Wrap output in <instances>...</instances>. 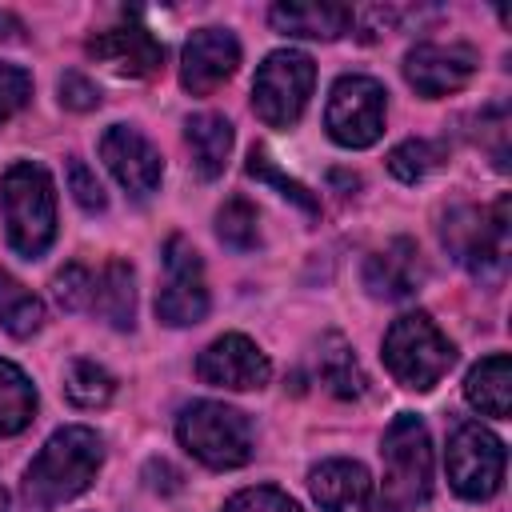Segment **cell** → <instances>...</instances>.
I'll return each instance as SVG.
<instances>
[{
  "mask_svg": "<svg viewBox=\"0 0 512 512\" xmlns=\"http://www.w3.org/2000/svg\"><path fill=\"white\" fill-rule=\"evenodd\" d=\"M100 460H104V440L92 428L72 424V428L52 432L48 444L36 452V460L24 472L28 512H52L56 504L80 496L96 480Z\"/></svg>",
  "mask_w": 512,
  "mask_h": 512,
  "instance_id": "obj_1",
  "label": "cell"
},
{
  "mask_svg": "<svg viewBox=\"0 0 512 512\" xmlns=\"http://www.w3.org/2000/svg\"><path fill=\"white\" fill-rule=\"evenodd\" d=\"M0 204H4V228L12 252L24 260H36L56 240V192L40 164L16 160L0 180Z\"/></svg>",
  "mask_w": 512,
  "mask_h": 512,
  "instance_id": "obj_2",
  "label": "cell"
},
{
  "mask_svg": "<svg viewBox=\"0 0 512 512\" xmlns=\"http://www.w3.org/2000/svg\"><path fill=\"white\" fill-rule=\"evenodd\" d=\"M384 512H420L432 496V440L420 416L400 412L384 432Z\"/></svg>",
  "mask_w": 512,
  "mask_h": 512,
  "instance_id": "obj_3",
  "label": "cell"
},
{
  "mask_svg": "<svg viewBox=\"0 0 512 512\" xmlns=\"http://www.w3.org/2000/svg\"><path fill=\"white\" fill-rule=\"evenodd\" d=\"M176 440L204 468H240L252 460V424L220 400H196L176 416Z\"/></svg>",
  "mask_w": 512,
  "mask_h": 512,
  "instance_id": "obj_4",
  "label": "cell"
},
{
  "mask_svg": "<svg viewBox=\"0 0 512 512\" xmlns=\"http://www.w3.org/2000/svg\"><path fill=\"white\" fill-rule=\"evenodd\" d=\"M384 364L404 388L428 392L456 364V348L428 312H404L384 332Z\"/></svg>",
  "mask_w": 512,
  "mask_h": 512,
  "instance_id": "obj_5",
  "label": "cell"
},
{
  "mask_svg": "<svg viewBox=\"0 0 512 512\" xmlns=\"http://www.w3.org/2000/svg\"><path fill=\"white\" fill-rule=\"evenodd\" d=\"M316 84V64L308 52L296 48H280L272 52L252 80V108L268 128H292L312 96Z\"/></svg>",
  "mask_w": 512,
  "mask_h": 512,
  "instance_id": "obj_6",
  "label": "cell"
},
{
  "mask_svg": "<svg viewBox=\"0 0 512 512\" xmlns=\"http://www.w3.org/2000/svg\"><path fill=\"white\" fill-rule=\"evenodd\" d=\"M504 444L476 420H460L448 436V480L464 500H488L504 484Z\"/></svg>",
  "mask_w": 512,
  "mask_h": 512,
  "instance_id": "obj_7",
  "label": "cell"
},
{
  "mask_svg": "<svg viewBox=\"0 0 512 512\" xmlns=\"http://www.w3.org/2000/svg\"><path fill=\"white\" fill-rule=\"evenodd\" d=\"M444 244L472 276H496L508 256V196L492 204V212L456 208L444 220Z\"/></svg>",
  "mask_w": 512,
  "mask_h": 512,
  "instance_id": "obj_8",
  "label": "cell"
},
{
  "mask_svg": "<svg viewBox=\"0 0 512 512\" xmlns=\"http://www.w3.org/2000/svg\"><path fill=\"white\" fill-rule=\"evenodd\" d=\"M384 88L372 76H340L328 96L324 128L344 148H368L384 132Z\"/></svg>",
  "mask_w": 512,
  "mask_h": 512,
  "instance_id": "obj_9",
  "label": "cell"
},
{
  "mask_svg": "<svg viewBox=\"0 0 512 512\" xmlns=\"http://www.w3.org/2000/svg\"><path fill=\"white\" fill-rule=\"evenodd\" d=\"M156 316L172 328H188L208 316L204 264H200V252L184 236H172L164 244V288L156 296Z\"/></svg>",
  "mask_w": 512,
  "mask_h": 512,
  "instance_id": "obj_10",
  "label": "cell"
},
{
  "mask_svg": "<svg viewBox=\"0 0 512 512\" xmlns=\"http://www.w3.org/2000/svg\"><path fill=\"white\" fill-rule=\"evenodd\" d=\"M472 72H476V48L460 40H448V44L424 40L404 56V80L428 100L460 92L472 80Z\"/></svg>",
  "mask_w": 512,
  "mask_h": 512,
  "instance_id": "obj_11",
  "label": "cell"
},
{
  "mask_svg": "<svg viewBox=\"0 0 512 512\" xmlns=\"http://www.w3.org/2000/svg\"><path fill=\"white\" fill-rule=\"evenodd\" d=\"M100 156L108 164V172L120 180V188H128L136 200L152 196L160 176H164V160L160 152L152 148V140L132 128V124H112L104 136H100Z\"/></svg>",
  "mask_w": 512,
  "mask_h": 512,
  "instance_id": "obj_12",
  "label": "cell"
},
{
  "mask_svg": "<svg viewBox=\"0 0 512 512\" xmlns=\"http://www.w3.org/2000/svg\"><path fill=\"white\" fill-rule=\"evenodd\" d=\"M196 372L204 384L212 388H232V392H248V388H264L268 376H272V364L268 356L240 332H228L220 340H212L200 360H196Z\"/></svg>",
  "mask_w": 512,
  "mask_h": 512,
  "instance_id": "obj_13",
  "label": "cell"
},
{
  "mask_svg": "<svg viewBox=\"0 0 512 512\" xmlns=\"http://www.w3.org/2000/svg\"><path fill=\"white\" fill-rule=\"evenodd\" d=\"M240 68V44L228 28H196L180 52V84L192 96L216 92Z\"/></svg>",
  "mask_w": 512,
  "mask_h": 512,
  "instance_id": "obj_14",
  "label": "cell"
},
{
  "mask_svg": "<svg viewBox=\"0 0 512 512\" xmlns=\"http://www.w3.org/2000/svg\"><path fill=\"white\" fill-rule=\"evenodd\" d=\"M88 56L112 64L116 72L124 76H156L160 64H164V48L160 40L140 28V24H120V28H108V32H96L88 40Z\"/></svg>",
  "mask_w": 512,
  "mask_h": 512,
  "instance_id": "obj_15",
  "label": "cell"
},
{
  "mask_svg": "<svg viewBox=\"0 0 512 512\" xmlns=\"http://www.w3.org/2000/svg\"><path fill=\"white\" fill-rule=\"evenodd\" d=\"M308 488L324 512H372V476L356 460H324L312 468Z\"/></svg>",
  "mask_w": 512,
  "mask_h": 512,
  "instance_id": "obj_16",
  "label": "cell"
},
{
  "mask_svg": "<svg viewBox=\"0 0 512 512\" xmlns=\"http://www.w3.org/2000/svg\"><path fill=\"white\" fill-rule=\"evenodd\" d=\"M424 280V264H420V252L412 240H392L384 252H372L364 260V288L372 296H384V300H404L420 288Z\"/></svg>",
  "mask_w": 512,
  "mask_h": 512,
  "instance_id": "obj_17",
  "label": "cell"
},
{
  "mask_svg": "<svg viewBox=\"0 0 512 512\" xmlns=\"http://www.w3.org/2000/svg\"><path fill=\"white\" fill-rule=\"evenodd\" d=\"M272 28L284 36H304V40H336L356 24V12L348 4H328V0H284L268 12Z\"/></svg>",
  "mask_w": 512,
  "mask_h": 512,
  "instance_id": "obj_18",
  "label": "cell"
},
{
  "mask_svg": "<svg viewBox=\"0 0 512 512\" xmlns=\"http://www.w3.org/2000/svg\"><path fill=\"white\" fill-rule=\"evenodd\" d=\"M92 308L120 332L136 324V276L124 260H108L104 272L92 280Z\"/></svg>",
  "mask_w": 512,
  "mask_h": 512,
  "instance_id": "obj_19",
  "label": "cell"
},
{
  "mask_svg": "<svg viewBox=\"0 0 512 512\" xmlns=\"http://www.w3.org/2000/svg\"><path fill=\"white\" fill-rule=\"evenodd\" d=\"M184 136H188V148H192V164L204 180H216L228 164V152H232V124L216 112H200V116H188L184 124Z\"/></svg>",
  "mask_w": 512,
  "mask_h": 512,
  "instance_id": "obj_20",
  "label": "cell"
},
{
  "mask_svg": "<svg viewBox=\"0 0 512 512\" xmlns=\"http://www.w3.org/2000/svg\"><path fill=\"white\" fill-rule=\"evenodd\" d=\"M464 396H468V404L480 408L484 416L504 420L508 408H512V364H508V356H504V352L484 356V360L468 372Z\"/></svg>",
  "mask_w": 512,
  "mask_h": 512,
  "instance_id": "obj_21",
  "label": "cell"
},
{
  "mask_svg": "<svg viewBox=\"0 0 512 512\" xmlns=\"http://www.w3.org/2000/svg\"><path fill=\"white\" fill-rule=\"evenodd\" d=\"M36 416V388L32 380L12 364L0 360V436H16Z\"/></svg>",
  "mask_w": 512,
  "mask_h": 512,
  "instance_id": "obj_22",
  "label": "cell"
},
{
  "mask_svg": "<svg viewBox=\"0 0 512 512\" xmlns=\"http://www.w3.org/2000/svg\"><path fill=\"white\" fill-rule=\"evenodd\" d=\"M320 380H324L328 392L340 396V400L364 396V372H360V364H356L348 340L336 336V332L324 336V344H320Z\"/></svg>",
  "mask_w": 512,
  "mask_h": 512,
  "instance_id": "obj_23",
  "label": "cell"
},
{
  "mask_svg": "<svg viewBox=\"0 0 512 512\" xmlns=\"http://www.w3.org/2000/svg\"><path fill=\"white\" fill-rule=\"evenodd\" d=\"M0 324H4V332H12V336H32V332H40V324H44V304H40V296L36 292H28L16 276H8L4 268H0Z\"/></svg>",
  "mask_w": 512,
  "mask_h": 512,
  "instance_id": "obj_24",
  "label": "cell"
},
{
  "mask_svg": "<svg viewBox=\"0 0 512 512\" xmlns=\"http://www.w3.org/2000/svg\"><path fill=\"white\" fill-rule=\"evenodd\" d=\"M64 392L76 408H104L116 396V376L96 360H72L64 376Z\"/></svg>",
  "mask_w": 512,
  "mask_h": 512,
  "instance_id": "obj_25",
  "label": "cell"
},
{
  "mask_svg": "<svg viewBox=\"0 0 512 512\" xmlns=\"http://www.w3.org/2000/svg\"><path fill=\"white\" fill-rule=\"evenodd\" d=\"M216 236L236 248V252H252L260 244V216L244 196L224 200V208L216 212Z\"/></svg>",
  "mask_w": 512,
  "mask_h": 512,
  "instance_id": "obj_26",
  "label": "cell"
},
{
  "mask_svg": "<svg viewBox=\"0 0 512 512\" xmlns=\"http://www.w3.org/2000/svg\"><path fill=\"white\" fill-rule=\"evenodd\" d=\"M440 160H444V148H440V144H432V140H404V144L392 148L388 168H392L396 180L416 184V180H424L428 172H436Z\"/></svg>",
  "mask_w": 512,
  "mask_h": 512,
  "instance_id": "obj_27",
  "label": "cell"
},
{
  "mask_svg": "<svg viewBox=\"0 0 512 512\" xmlns=\"http://www.w3.org/2000/svg\"><path fill=\"white\" fill-rule=\"evenodd\" d=\"M248 176H252V180H264V184H272V188H276L284 200H292V204H296V208H304L308 216H316V212H320L316 196H312V192H308L300 180H292V176L276 172V164L268 160V152H264V148H252V152H248Z\"/></svg>",
  "mask_w": 512,
  "mask_h": 512,
  "instance_id": "obj_28",
  "label": "cell"
},
{
  "mask_svg": "<svg viewBox=\"0 0 512 512\" xmlns=\"http://www.w3.org/2000/svg\"><path fill=\"white\" fill-rule=\"evenodd\" d=\"M92 280H96V276H92L84 264H64V268L56 272V280H52V292H56L60 308H68V312L92 308Z\"/></svg>",
  "mask_w": 512,
  "mask_h": 512,
  "instance_id": "obj_29",
  "label": "cell"
},
{
  "mask_svg": "<svg viewBox=\"0 0 512 512\" xmlns=\"http://www.w3.org/2000/svg\"><path fill=\"white\" fill-rule=\"evenodd\" d=\"M224 512H304L288 492H280V488H272V484H260V488H244V492H236L228 504H224Z\"/></svg>",
  "mask_w": 512,
  "mask_h": 512,
  "instance_id": "obj_30",
  "label": "cell"
},
{
  "mask_svg": "<svg viewBox=\"0 0 512 512\" xmlns=\"http://www.w3.org/2000/svg\"><path fill=\"white\" fill-rule=\"evenodd\" d=\"M68 188H72V200H76L84 212H104V208H108V196H104L96 172H92L80 156H68Z\"/></svg>",
  "mask_w": 512,
  "mask_h": 512,
  "instance_id": "obj_31",
  "label": "cell"
},
{
  "mask_svg": "<svg viewBox=\"0 0 512 512\" xmlns=\"http://www.w3.org/2000/svg\"><path fill=\"white\" fill-rule=\"evenodd\" d=\"M32 96V76L16 64H0V124L12 120Z\"/></svg>",
  "mask_w": 512,
  "mask_h": 512,
  "instance_id": "obj_32",
  "label": "cell"
},
{
  "mask_svg": "<svg viewBox=\"0 0 512 512\" xmlns=\"http://www.w3.org/2000/svg\"><path fill=\"white\" fill-rule=\"evenodd\" d=\"M60 104L72 112H92L100 104V88L84 72H64L60 76Z\"/></svg>",
  "mask_w": 512,
  "mask_h": 512,
  "instance_id": "obj_33",
  "label": "cell"
},
{
  "mask_svg": "<svg viewBox=\"0 0 512 512\" xmlns=\"http://www.w3.org/2000/svg\"><path fill=\"white\" fill-rule=\"evenodd\" d=\"M144 480H148L152 492H164V496H168V492H180V480H184V476H180L168 460H148V464H144Z\"/></svg>",
  "mask_w": 512,
  "mask_h": 512,
  "instance_id": "obj_34",
  "label": "cell"
},
{
  "mask_svg": "<svg viewBox=\"0 0 512 512\" xmlns=\"http://www.w3.org/2000/svg\"><path fill=\"white\" fill-rule=\"evenodd\" d=\"M20 32H24V24H20L16 16H8V12H0V40H24Z\"/></svg>",
  "mask_w": 512,
  "mask_h": 512,
  "instance_id": "obj_35",
  "label": "cell"
},
{
  "mask_svg": "<svg viewBox=\"0 0 512 512\" xmlns=\"http://www.w3.org/2000/svg\"><path fill=\"white\" fill-rule=\"evenodd\" d=\"M0 512H8V492L0 488Z\"/></svg>",
  "mask_w": 512,
  "mask_h": 512,
  "instance_id": "obj_36",
  "label": "cell"
}]
</instances>
